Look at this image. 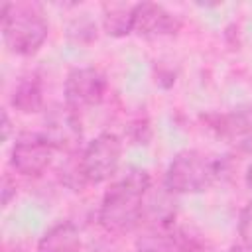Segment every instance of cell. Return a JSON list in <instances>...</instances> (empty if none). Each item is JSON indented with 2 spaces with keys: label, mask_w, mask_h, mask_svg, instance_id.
Listing matches in <instances>:
<instances>
[{
  "label": "cell",
  "mask_w": 252,
  "mask_h": 252,
  "mask_svg": "<svg viewBox=\"0 0 252 252\" xmlns=\"http://www.w3.org/2000/svg\"><path fill=\"white\" fill-rule=\"evenodd\" d=\"M177 195L163 183L148 189L144 197V220L142 224H175L177 220Z\"/></svg>",
  "instance_id": "30bf717a"
},
{
  "label": "cell",
  "mask_w": 252,
  "mask_h": 252,
  "mask_svg": "<svg viewBox=\"0 0 252 252\" xmlns=\"http://www.w3.org/2000/svg\"><path fill=\"white\" fill-rule=\"evenodd\" d=\"M228 252H252V248H248L246 244H242V242H240V244H234Z\"/></svg>",
  "instance_id": "7402d4cb"
},
{
  "label": "cell",
  "mask_w": 252,
  "mask_h": 252,
  "mask_svg": "<svg viewBox=\"0 0 252 252\" xmlns=\"http://www.w3.org/2000/svg\"><path fill=\"white\" fill-rule=\"evenodd\" d=\"M222 161L203 150L187 148L177 152L165 167L163 185L175 195H197L220 177Z\"/></svg>",
  "instance_id": "3957f363"
},
{
  "label": "cell",
  "mask_w": 252,
  "mask_h": 252,
  "mask_svg": "<svg viewBox=\"0 0 252 252\" xmlns=\"http://www.w3.org/2000/svg\"><path fill=\"white\" fill-rule=\"evenodd\" d=\"M177 252H213V246L209 244V240L203 234L181 226V238H179Z\"/></svg>",
  "instance_id": "2e32d148"
},
{
  "label": "cell",
  "mask_w": 252,
  "mask_h": 252,
  "mask_svg": "<svg viewBox=\"0 0 252 252\" xmlns=\"http://www.w3.org/2000/svg\"><path fill=\"white\" fill-rule=\"evenodd\" d=\"M69 37H77V41H93L96 39V24L91 18H81L69 24Z\"/></svg>",
  "instance_id": "e0dca14e"
},
{
  "label": "cell",
  "mask_w": 252,
  "mask_h": 252,
  "mask_svg": "<svg viewBox=\"0 0 252 252\" xmlns=\"http://www.w3.org/2000/svg\"><path fill=\"white\" fill-rule=\"evenodd\" d=\"M238 236L242 244L252 248V201H248L238 215Z\"/></svg>",
  "instance_id": "ac0fdd59"
},
{
  "label": "cell",
  "mask_w": 252,
  "mask_h": 252,
  "mask_svg": "<svg viewBox=\"0 0 252 252\" xmlns=\"http://www.w3.org/2000/svg\"><path fill=\"white\" fill-rule=\"evenodd\" d=\"M57 179L65 189H69L73 193H79L91 185V181L85 173L83 161H81V152L65 156L61 165L57 167Z\"/></svg>",
  "instance_id": "9a60e30c"
},
{
  "label": "cell",
  "mask_w": 252,
  "mask_h": 252,
  "mask_svg": "<svg viewBox=\"0 0 252 252\" xmlns=\"http://www.w3.org/2000/svg\"><path fill=\"white\" fill-rule=\"evenodd\" d=\"M136 2H104L100 6V26L110 37H126L134 32Z\"/></svg>",
  "instance_id": "7c38bea8"
},
{
  "label": "cell",
  "mask_w": 252,
  "mask_h": 252,
  "mask_svg": "<svg viewBox=\"0 0 252 252\" xmlns=\"http://www.w3.org/2000/svg\"><path fill=\"white\" fill-rule=\"evenodd\" d=\"M108 93V81L96 67H73L63 81V102L83 112L98 106Z\"/></svg>",
  "instance_id": "8992f818"
},
{
  "label": "cell",
  "mask_w": 252,
  "mask_h": 252,
  "mask_svg": "<svg viewBox=\"0 0 252 252\" xmlns=\"http://www.w3.org/2000/svg\"><path fill=\"white\" fill-rule=\"evenodd\" d=\"M4 45L22 57L35 55L49 35V22L37 2H6L2 6Z\"/></svg>",
  "instance_id": "7a4b0ae2"
},
{
  "label": "cell",
  "mask_w": 252,
  "mask_h": 252,
  "mask_svg": "<svg viewBox=\"0 0 252 252\" xmlns=\"http://www.w3.org/2000/svg\"><path fill=\"white\" fill-rule=\"evenodd\" d=\"M81 246L83 240L79 226L71 220H61L41 234L37 252H81Z\"/></svg>",
  "instance_id": "5bb4252c"
},
{
  "label": "cell",
  "mask_w": 252,
  "mask_h": 252,
  "mask_svg": "<svg viewBox=\"0 0 252 252\" xmlns=\"http://www.w3.org/2000/svg\"><path fill=\"white\" fill-rule=\"evenodd\" d=\"M215 134L236 154L252 156V104H238L209 116Z\"/></svg>",
  "instance_id": "ba28073f"
},
{
  "label": "cell",
  "mask_w": 252,
  "mask_h": 252,
  "mask_svg": "<svg viewBox=\"0 0 252 252\" xmlns=\"http://www.w3.org/2000/svg\"><path fill=\"white\" fill-rule=\"evenodd\" d=\"M122 159V138L114 132H100L81 150V161L91 185L112 181Z\"/></svg>",
  "instance_id": "5b68a950"
},
{
  "label": "cell",
  "mask_w": 252,
  "mask_h": 252,
  "mask_svg": "<svg viewBox=\"0 0 252 252\" xmlns=\"http://www.w3.org/2000/svg\"><path fill=\"white\" fill-rule=\"evenodd\" d=\"M150 187V171L138 165H130L120 177H114L96 211L100 228L116 236L138 230L144 220V197Z\"/></svg>",
  "instance_id": "6da1fadb"
},
{
  "label": "cell",
  "mask_w": 252,
  "mask_h": 252,
  "mask_svg": "<svg viewBox=\"0 0 252 252\" xmlns=\"http://www.w3.org/2000/svg\"><path fill=\"white\" fill-rule=\"evenodd\" d=\"M10 138V116H8V110L4 108L2 110V140L6 142Z\"/></svg>",
  "instance_id": "ffe728a7"
},
{
  "label": "cell",
  "mask_w": 252,
  "mask_h": 252,
  "mask_svg": "<svg viewBox=\"0 0 252 252\" xmlns=\"http://www.w3.org/2000/svg\"><path fill=\"white\" fill-rule=\"evenodd\" d=\"M53 152L41 132H22L10 150V165L24 177H39L49 169Z\"/></svg>",
  "instance_id": "52a82bcc"
},
{
  "label": "cell",
  "mask_w": 252,
  "mask_h": 252,
  "mask_svg": "<svg viewBox=\"0 0 252 252\" xmlns=\"http://www.w3.org/2000/svg\"><path fill=\"white\" fill-rule=\"evenodd\" d=\"M41 134L55 152L77 154L83 150V122L81 112L65 102L45 106L41 120Z\"/></svg>",
  "instance_id": "277c9868"
},
{
  "label": "cell",
  "mask_w": 252,
  "mask_h": 252,
  "mask_svg": "<svg viewBox=\"0 0 252 252\" xmlns=\"http://www.w3.org/2000/svg\"><path fill=\"white\" fill-rule=\"evenodd\" d=\"M10 104L14 110L22 114H35L45 110V94H43V81L37 75H24L14 85Z\"/></svg>",
  "instance_id": "4fadbf2b"
},
{
  "label": "cell",
  "mask_w": 252,
  "mask_h": 252,
  "mask_svg": "<svg viewBox=\"0 0 252 252\" xmlns=\"http://www.w3.org/2000/svg\"><path fill=\"white\" fill-rule=\"evenodd\" d=\"M181 226L175 224H142L134 240L136 252H177Z\"/></svg>",
  "instance_id": "8fae6325"
},
{
  "label": "cell",
  "mask_w": 252,
  "mask_h": 252,
  "mask_svg": "<svg viewBox=\"0 0 252 252\" xmlns=\"http://www.w3.org/2000/svg\"><path fill=\"white\" fill-rule=\"evenodd\" d=\"M181 30V18L171 12L167 6L158 2H136V20H134V33L158 39L175 35Z\"/></svg>",
  "instance_id": "9c48e42d"
},
{
  "label": "cell",
  "mask_w": 252,
  "mask_h": 252,
  "mask_svg": "<svg viewBox=\"0 0 252 252\" xmlns=\"http://www.w3.org/2000/svg\"><path fill=\"white\" fill-rule=\"evenodd\" d=\"M244 183H246V187L252 191V161L248 163V167H246V171H244Z\"/></svg>",
  "instance_id": "44dd1931"
},
{
  "label": "cell",
  "mask_w": 252,
  "mask_h": 252,
  "mask_svg": "<svg viewBox=\"0 0 252 252\" xmlns=\"http://www.w3.org/2000/svg\"><path fill=\"white\" fill-rule=\"evenodd\" d=\"M0 193H2V207H8L10 201L16 197L18 187H16V179L10 177V173H4L2 177V185H0Z\"/></svg>",
  "instance_id": "d6986e66"
}]
</instances>
